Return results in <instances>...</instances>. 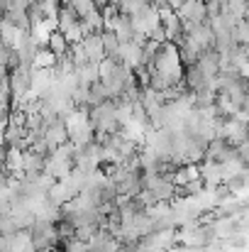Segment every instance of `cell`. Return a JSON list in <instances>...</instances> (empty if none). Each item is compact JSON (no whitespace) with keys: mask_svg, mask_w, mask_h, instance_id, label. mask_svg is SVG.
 I'll use <instances>...</instances> for the list:
<instances>
[{"mask_svg":"<svg viewBox=\"0 0 249 252\" xmlns=\"http://www.w3.org/2000/svg\"><path fill=\"white\" fill-rule=\"evenodd\" d=\"M85 113H88V123H90L93 132H115L120 127V123L115 118L112 98H108L105 103H98L93 108H85Z\"/></svg>","mask_w":249,"mask_h":252,"instance_id":"1","label":"cell"},{"mask_svg":"<svg viewBox=\"0 0 249 252\" xmlns=\"http://www.w3.org/2000/svg\"><path fill=\"white\" fill-rule=\"evenodd\" d=\"M173 12L178 15V20H181L183 25H195V22H205V20H208L203 0H183Z\"/></svg>","mask_w":249,"mask_h":252,"instance_id":"2","label":"cell"},{"mask_svg":"<svg viewBox=\"0 0 249 252\" xmlns=\"http://www.w3.org/2000/svg\"><path fill=\"white\" fill-rule=\"evenodd\" d=\"M47 167V155L25 150L22 152V179H37L39 174H44Z\"/></svg>","mask_w":249,"mask_h":252,"instance_id":"3","label":"cell"},{"mask_svg":"<svg viewBox=\"0 0 249 252\" xmlns=\"http://www.w3.org/2000/svg\"><path fill=\"white\" fill-rule=\"evenodd\" d=\"M139 57H142V44L139 42H135V39H130V42H120V49H117V62H122L130 71L135 69V66H139Z\"/></svg>","mask_w":249,"mask_h":252,"instance_id":"4","label":"cell"},{"mask_svg":"<svg viewBox=\"0 0 249 252\" xmlns=\"http://www.w3.org/2000/svg\"><path fill=\"white\" fill-rule=\"evenodd\" d=\"M79 44H81L83 54H85V62L98 64V62H103V59H105V54H103V44H100L98 32H85Z\"/></svg>","mask_w":249,"mask_h":252,"instance_id":"5","label":"cell"},{"mask_svg":"<svg viewBox=\"0 0 249 252\" xmlns=\"http://www.w3.org/2000/svg\"><path fill=\"white\" fill-rule=\"evenodd\" d=\"M44 142H47L49 152H52V150H56V147H61L64 142H69V130H66V123H64V120L52 123V125L47 127V132H44Z\"/></svg>","mask_w":249,"mask_h":252,"instance_id":"6","label":"cell"},{"mask_svg":"<svg viewBox=\"0 0 249 252\" xmlns=\"http://www.w3.org/2000/svg\"><path fill=\"white\" fill-rule=\"evenodd\" d=\"M22 32H25V30H17L15 25H10L7 20L0 17V42H2L5 47L15 49V47L20 44V39H22Z\"/></svg>","mask_w":249,"mask_h":252,"instance_id":"7","label":"cell"},{"mask_svg":"<svg viewBox=\"0 0 249 252\" xmlns=\"http://www.w3.org/2000/svg\"><path fill=\"white\" fill-rule=\"evenodd\" d=\"M108 98H110V95H108L105 86L100 84V81L88 84V88H85V108H93V105H98V103H105Z\"/></svg>","mask_w":249,"mask_h":252,"instance_id":"8","label":"cell"},{"mask_svg":"<svg viewBox=\"0 0 249 252\" xmlns=\"http://www.w3.org/2000/svg\"><path fill=\"white\" fill-rule=\"evenodd\" d=\"M98 37H100V44H103V54L115 59V57H117V49H120V39L115 37V32L103 27V30L98 32Z\"/></svg>","mask_w":249,"mask_h":252,"instance_id":"9","label":"cell"},{"mask_svg":"<svg viewBox=\"0 0 249 252\" xmlns=\"http://www.w3.org/2000/svg\"><path fill=\"white\" fill-rule=\"evenodd\" d=\"M54 57H64L66 52H69V42H66V37L59 32V30H54V32H49V37H47V44H44Z\"/></svg>","mask_w":249,"mask_h":252,"instance_id":"10","label":"cell"},{"mask_svg":"<svg viewBox=\"0 0 249 252\" xmlns=\"http://www.w3.org/2000/svg\"><path fill=\"white\" fill-rule=\"evenodd\" d=\"M222 184L227 186L230 193H242V191L247 189V171H232Z\"/></svg>","mask_w":249,"mask_h":252,"instance_id":"11","label":"cell"},{"mask_svg":"<svg viewBox=\"0 0 249 252\" xmlns=\"http://www.w3.org/2000/svg\"><path fill=\"white\" fill-rule=\"evenodd\" d=\"M56 62V57L47 49V47H39L34 52V59H32V69H52Z\"/></svg>","mask_w":249,"mask_h":252,"instance_id":"12","label":"cell"},{"mask_svg":"<svg viewBox=\"0 0 249 252\" xmlns=\"http://www.w3.org/2000/svg\"><path fill=\"white\" fill-rule=\"evenodd\" d=\"M110 5H112V7H115L120 15H132V12L139 7L135 0H110Z\"/></svg>","mask_w":249,"mask_h":252,"instance_id":"13","label":"cell"},{"mask_svg":"<svg viewBox=\"0 0 249 252\" xmlns=\"http://www.w3.org/2000/svg\"><path fill=\"white\" fill-rule=\"evenodd\" d=\"M7 54H10V47H5L0 42V66H5V69H7Z\"/></svg>","mask_w":249,"mask_h":252,"instance_id":"14","label":"cell"}]
</instances>
